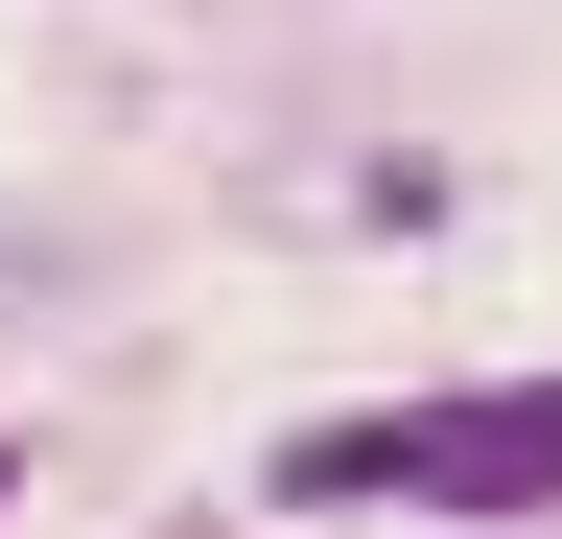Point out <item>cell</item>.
Segmentation results:
<instances>
[{
	"label": "cell",
	"instance_id": "obj_1",
	"mask_svg": "<svg viewBox=\"0 0 562 539\" xmlns=\"http://www.w3.org/2000/svg\"><path fill=\"white\" fill-rule=\"evenodd\" d=\"M281 493L351 516V493H422V516H562V375H492V398H398V423H305Z\"/></svg>",
	"mask_w": 562,
	"mask_h": 539
},
{
	"label": "cell",
	"instance_id": "obj_2",
	"mask_svg": "<svg viewBox=\"0 0 562 539\" xmlns=\"http://www.w3.org/2000/svg\"><path fill=\"white\" fill-rule=\"evenodd\" d=\"M0 493H24V446H0Z\"/></svg>",
	"mask_w": 562,
	"mask_h": 539
}]
</instances>
